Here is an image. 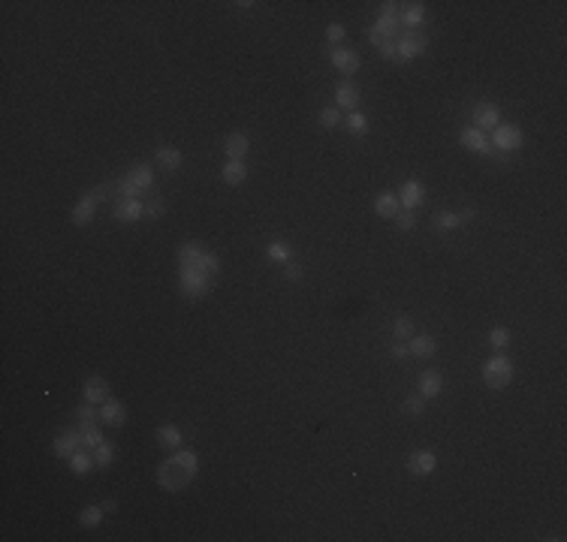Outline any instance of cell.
I'll use <instances>...</instances> for the list:
<instances>
[{"label": "cell", "instance_id": "11", "mask_svg": "<svg viewBox=\"0 0 567 542\" xmlns=\"http://www.w3.org/2000/svg\"><path fill=\"white\" fill-rule=\"evenodd\" d=\"M459 142H462L468 151H477V154H483V157H495V151H492V145H489L486 133H483V130H477V127H462V133H459Z\"/></svg>", "mask_w": 567, "mask_h": 542}, {"label": "cell", "instance_id": "1", "mask_svg": "<svg viewBox=\"0 0 567 542\" xmlns=\"http://www.w3.org/2000/svg\"><path fill=\"white\" fill-rule=\"evenodd\" d=\"M196 473H200V455L193 449H176L157 467V485L163 491H181V488H187L193 482Z\"/></svg>", "mask_w": 567, "mask_h": 542}, {"label": "cell", "instance_id": "44", "mask_svg": "<svg viewBox=\"0 0 567 542\" xmlns=\"http://www.w3.org/2000/svg\"><path fill=\"white\" fill-rule=\"evenodd\" d=\"M389 356L392 358H405V356H411V349H407V341H396L389 347Z\"/></svg>", "mask_w": 567, "mask_h": 542}, {"label": "cell", "instance_id": "15", "mask_svg": "<svg viewBox=\"0 0 567 542\" xmlns=\"http://www.w3.org/2000/svg\"><path fill=\"white\" fill-rule=\"evenodd\" d=\"M335 103H338V109L357 112V106H359V85H357V82H350V79H341V82H338V88H335Z\"/></svg>", "mask_w": 567, "mask_h": 542}, {"label": "cell", "instance_id": "40", "mask_svg": "<svg viewBox=\"0 0 567 542\" xmlns=\"http://www.w3.org/2000/svg\"><path fill=\"white\" fill-rule=\"evenodd\" d=\"M163 214H166V202H163V196H154V199H145V217L157 220V217H163Z\"/></svg>", "mask_w": 567, "mask_h": 542}, {"label": "cell", "instance_id": "37", "mask_svg": "<svg viewBox=\"0 0 567 542\" xmlns=\"http://www.w3.org/2000/svg\"><path fill=\"white\" fill-rule=\"evenodd\" d=\"M402 410L407 416H422V413H426V398H422L420 392L417 395H407L405 404H402Z\"/></svg>", "mask_w": 567, "mask_h": 542}, {"label": "cell", "instance_id": "47", "mask_svg": "<svg viewBox=\"0 0 567 542\" xmlns=\"http://www.w3.org/2000/svg\"><path fill=\"white\" fill-rule=\"evenodd\" d=\"M474 217H477V211H474V208H465L462 214H459V220H462V223H465V220H474Z\"/></svg>", "mask_w": 567, "mask_h": 542}, {"label": "cell", "instance_id": "31", "mask_svg": "<svg viewBox=\"0 0 567 542\" xmlns=\"http://www.w3.org/2000/svg\"><path fill=\"white\" fill-rule=\"evenodd\" d=\"M344 127H347V133H350V136H357V139H362V136H368V118H365V114H362V112H350V114H347Z\"/></svg>", "mask_w": 567, "mask_h": 542}, {"label": "cell", "instance_id": "27", "mask_svg": "<svg viewBox=\"0 0 567 542\" xmlns=\"http://www.w3.org/2000/svg\"><path fill=\"white\" fill-rule=\"evenodd\" d=\"M157 443L160 446H166V449H181V443H184V434H181V428L178 425H160L157 428Z\"/></svg>", "mask_w": 567, "mask_h": 542}, {"label": "cell", "instance_id": "20", "mask_svg": "<svg viewBox=\"0 0 567 542\" xmlns=\"http://www.w3.org/2000/svg\"><path fill=\"white\" fill-rule=\"evenodd\" d=\"M67 467H70L73 476H88L91 467H97V464H94V452H91L88 446L75 449V452L67 458Z\"/></svg>", "mask_w": 567, "mask_h": 542}, {"label": "cell", "instance_id": "41", "mask_svg": "<svg viewBox=\"0 0 567 542\" xmlns=\"http://www.w3.org/2000/svg\"><path fill=\"white\" fill-rule=\"evenodd\" d=\"M284 278L293 280V284H299V280L305 278V269H302L299 262H287V265H284Z\"/></svg>", "mask_w": 567, "mask_h": 542}, {"label": "cell", "instance_id": "9", "mask_svg": "<svg viewBox=\"0 0 567 542\" xmlns=\"http://www.w3.org/2000/svg\"><path fill=\"white\" fill-rule=\"evenodd\" d=\"M522 142H525V133L516 124H498L492 130V145L498 151H516V148H522Z\"/></svg>", "mask_w": 567, "mask_h": 542}, {"label": "cell", "instance_id": "10", "mask_svg": "<svg viewBox=\"0 0 567 542\" xmlns=\"http://www.w3.org/2000/svg\"><path fill=\"white\" fill-rule=\"evenodd\" d=\"M398 202H402V208L405 211H417L422 202H426V184L417 178H411V181H405L402 190H398Z\"/></svg>", "mask_w": 567, "mask_h": 542}, {"label": "cell", "instance_id": "17", "mask_svg": "<svg viewBox=\"0 0 567 542\" xmlns=\"http://www.w3.org/2000/svg\"><path fill=\"white\" fill-rule=\"evenodd\" d=\"M501 124V112H498L495 103H477L474 109V127L477 130H495Z\"/></svg>", "mask_w": 567, "mask_h": 542}, {"label": "cell", "instance_id": "28", "mask_svg": "<svg viewBox=\"0 0 567 542\" xmlns=\"http://www.w3.org/2000/svg\"><path fill=\"white\" fill-rule=\"evenodd\" d=\"M157 163H160L163 169H181L184 154H181L176 145H160V148H157Z\"/></svg>", "mask_w": 567, "mask_h": 542}, {"label": "cell", "instance_id": "3", "mask_svg": "<svg viewBox=\"0 0 567 542\" xmlns=\"http://www.w3.org/2000/svg\"><path fill=\"white\" fill-rule=\"evenodd\" d=\"M178 265L181 269H196L202 274H211V278H217V271H221V256L206 250L200 241H184L178 247Z\"/></svg>", "mask_w": 567, "mask_h": 542}, {"label": "cell", "instance_id": "38", "mask_svg": "<svg viewBox=\"0 0 567 542\" xmlns=\"http://www.w3.org/2000/svg\"><path fill=\"white\" fill-rule=\"evenodd\" d=\"M338 124H341V112H338L335 106H323V109H320V127L323 130H335Z\"/></svg>", "mask_w": 567, "mask_h": 542}, {"label": "cell", "instance_id": "43", "mask_svg": "<svg viewBox=\"0 0 567 542\" xmlns=\"http://www.w3.org/2000/svg\"><path fill=\"white\" fill-rule=\"evenodd\" d=\"M344 36H347V30H344V25H338V21H332V25L326 27V40H329L332 45H335V42H341Z\"/></svg>", "mask_w": 567, "mask_h": 542}, {"label": "cell", "instance_id": "30", "mask_svg": "<svg viewBox=\"0 0 567 542\" xmlns=\"http://www.w3.org/2000/svg\"><path fill=\"white\" fill-rule=\"evenodd\" d=\"M91 452H94V464L100 470H106V467H112V461H115V446H112L109 440H103L100 446H94L91 449Z\"/></svg>", "mask_w": 567, "mask_h": 542}, {"label": "cell", "instance_id": "23", "mask_svg": "<svg viewBox=\"0 0 567 542\" xmlns=\"http://www.w3.org/2000/svg\"><path fill=\"white\" fill-rule=\"evenodd\" d=\"M221 178H224V184H230V187L245 184V181H248V166H245V160H226L224 169H221Z\"/></svg>", "mask_w": 567, "mask_h": 542}, {"label": "cell", "instance_id": "12", "mask_svg": "<svg viewBox=\"0 0 567 542\" xmlns=\"http://www.w3.org/2000/svg\"><path fill=\"white\" fill-rule=\"evenodd\" d=\"M329 60L341 75H357V70L362 66V58L353 49H329Z\"/></svg>", "mask_w": 567, "mask_h": 542}, {"label": "cell", "instance_id": "34", "mask_svg": "<svg viewBox=\"0 0 567 542\" xmlns=\"http://www.w3.org/2000/svg\"><path fill=\"white\" fill-rule=\"evenodd\" d=\"M266 256L272 259V262L287 265V262H290V244H287V241H269L266 244Z\"/></svg>", "mask_w": 567, "mask_h": 542}, {"label": "cell", "instance_id": "45", "mask_svg": "<svg viewBox=\"0 0 567 542\" xmlns=\"http://www.w3.org/2000/svg\"><path fill=\"white\" fill-rule=\"evenodd\" d=\"M396 42H398V40H396ZM396 42H383L381 49H377V51H381V58H383V60H396Z\"/></svg>", "mask_w": 567, "mask_h": 542}, {"label": "cell", "instance_id": "16", "mask_svg": "<svg viewBox=\"0 0 567 542\" xmlns=\"http://www.w3.org/2000/svg\"><path fill=\"white\" fill-rule=\"evenodd\" d=\"M109 392H112V389H109V380H106V377H97V373H94V377L85 380V404H94V407H97V404H106L112 398Z\"/></svg>", "mask_w": 567, "mask_h": 542}, {"label": "cell", "instance_id": "21", "mask_svg": "<svg viewBox=\"0 0 567 542\" xmlns=\"http://www.w3.org/2000/svg\"><path fill=\"white\" fill-rule=\"evenodd\" d=\"M94 214H97V199H94V196H91V193H85L79 202L73 205V214H70V220H73L75 226H88L91 220H94Z\"/></svg>", "mask_w": 567, "mask_h": 542}, {"label": "cell", "instance_id": "19", "mask_svg": "<svg viewBox=\"0 0 567 542\" xmlns=\"http://www.w3.org/2000/svg\"><path fill=\"white\" fill-rule=\"evenodd\" d=\"M251 151V139H248V133H230L224 139V154L226 160H245V154Z\"/></svg>", "mask_w": 567, "mask_h": 542}, {"label": "cell", "instance_id": "39", "mask_svg": "<svg viewBox=\"0 0 567 542\" xmlns=\"http://www.w3.org/2000/svg\"><path fill=\"white\" fill-rule=\"evenodd\" d=\"M91 196H94L97 202H103V199H115V196H118V184H115V181H103V184H97L94 190H91Z\"/></svg>", "mask_w": 567, "mask_h": 542}, {"label": "cell", "instance_id": "14", "mask_svg": "<svg viewBox=\"0 0 567 542\" xmlns=\"http://www.w3.org/2000/svg\"><path fill=\"white\" fill-rule=\"evenodd\" d=\"M100 422L109 425V428H124V425H127V407H124V401L109 398L106 404H100Z\"/></svg>", "mask_w": 567, "mask_h": 542}, {"label": "cell", "instance_id": "42", "mask_svg": "<svg viewBox=\"0 0 567 542\" xmlns=\"http://www.w3.org/2000/svg\"><path fill=\"white\" fill-rule=\"evenodd\" d=\"M396 220H398V229H402V232H411V229L417 226V217H413V211H398Z\"/></svg>", "mask_w": 567, "mask_h": 542}, {"label": "cell", "instance_id": "5", "mask_svg": "<svg viewBox=\"0 0 567 542\" xmlns=\"http://www.w3.org/2000/svg\"><path fill=\"white\" fill-rule=\"evenodd\" d=\"M100 425L103 422H100V413L94 410V404H82V407L75 410V431H79V437H82V446L94 449L106 440Z\"/></svg>", "mask_w": 567, "mask_h": 542}, {"label": "cell", "instance_id": "6", "mask_svg": "<svg viewBox=\"0 0 567 542\" xmlns=\"http://www.w3.org/2000/svg\"><path fill=\"white\" fill-rule=\"evenodd\" d=\"M483 383L489 389H495V392L507 389L513 383V362L504 353H495L492 358H486L483 362Z\"/></svg>", "mask_w": 567, "mask_h": 542}, {"label": "cell", "instance_id": "2", "mask_svg": "<svg viewBox=\"0 0 567 542\" xmlns=\"http://www.w3.org/2000/svg\"><path fill=\"white\" fill-rule=\"evenodd\" d=\"M383 10L377 15V21L372 27H368V42L374 45V49H381L383 42H396L398 36H402V10L396 3V0H387V3H381Z\"/></svg>", "mask_w": 567, "mask_h": 542}, {"label": "cell", "instance_id": "24", "mask_svg": "<svg viewBox=\"0 0 567 542\" xmlns=\"http://www.w3.org/2000/svg\"><path fill=\"white\" fill-rule=\"evenodd\" d=\"M417 392L422 395V398H437V395L444 392V380H441V373L437 371H422L420 373V389Z\"/></svg>", "mask_w": 567, "mask_h": 542}, {"label": "cell", "instance_id": "22", "mask_svg": "<svg viewBox=\"0 0 567 542\" xmlns=\"http://www.w3.org/2000/svg\"><path fill=\"white\" fill-rule=\"evenodd\" d=\"M139 217H145V199H118L115 202V220L130 223V220H139Z\"/></svg>", "mask_w": 567, "mask_h": 542}, {"label": "cell", "instance_id": "29", "mask_svg": "<svg viewBox=\"0 0 567 542\" xmlns=\"http://www.w3.org/2000/svg\"><path fill=\"white\" fill-rule=\"evenodd\" d=\"M374 211L381 217H396L398 211H402V202H398V196L396 193H381L374 199Z\"/></svg>", "mask_w": 567, "mask_h": 542}, {"label": "cell", "instance_id": "13", "mask_svg": "<svg viewBox=\"0 0 567 542\" xmlns=\"http://www.w3.org/2000/svg\"><path fill=\"white\" fill-rule=\"evenodd\" d=\"M405 467L411 470L413 476H429V473H435V467H437V458H435V452H429V449H417V452L407 455Z\"/></svg>", "mask_w": 567, "mask_h": 542}, {"label": "cell", "instance_id": "26", "mask_svg": "<svg viewBox=\"0 0 567 542\" xmlns=\"http://www.w3.org/2000/svg\"><path fill=\"white\" fill-rule=\"evenodd\" d=\"M407 349L417 358H429V356H435L437 343H435V338H429V334H413V338L407 341Z\"/></svg>", "mask_w": 567, "mask_h": 542}, {"label": "cell", "instance_id": "7", "mask_svg": "<svg viewBox=\"0 0 567 542\" xmlns=\"http://www.w3.org/2000/svg\"><path fill=\"white\" fill-rule=\"evenodd\" d=\"M426 49H429V36L422 30H405L396 42V60L398 64H407V60L426 55Z\"/></svg>", "mask_w": 567, "mask_h": 542}, {"label": "cell", "instance_id": "4", "mask_svg": "<svg viewBox=\"0 0 567 542\" xmlns=\"http://www.w3.org/2000/svg\"><path fill=\"white\" fill-rule=\"evenodd\" d=\"M115 184H118V199H142V193L154 187V169L148 163H136L130 166L127 175H121Z\"/></svg>", "mask_w": 567, "mask_h": 542}, {"label": "cell", "instance_id": "25", "mask_svg": "<svg viewBox=\"0 0 567 542\" xmlns=\"http://www.w3.org/2000/svg\"><path fill=\"white\" fill-rule=\"evenodd\" d=\"M426 12H429V10H426V3H420V0H417V3H407L405 10H402V27L417 30L422 21H426Z\"/></svg>", "mask_w": 567, "mask_h": 542}, {"label": "cell", "instance_id": "35", "mask_svg": "<svg viewBox=\"0 0 567 542\" xmlns=\"http://www.w3.org/2000/svg\"><path fill=\"white\" fill-rule=\"evenodd\" d=\"M489 347H492L495 353H504V349L510 347V328H504V325H495L492 332H489Z\"/></svg>", "mask_w": 567, "mask_h": 542}, {"label": "cell", "instance_id": "8", "mask_svg": "<svg viewBox=\"0 0 567 542\" xmlns=\"http://www.w3.org/2000/svg\"><path fill=\"white\" fill-rule=\"evenodd\" d=\"M178 286H181V293H184L187 299H202V295L211 293L215 278H211V274L196 271V269H181L178 271Z\"/></svg>", "mask_w": 567, "mask_h": 542}, {"label": "cell", "instance_id": "36", "mask_svg": "<svg viewBox=\"0 0 567 542\" xmlns=\"http://www.w3.org/2000/svg\"><path fill=\"white\" fill-rule=\"evenodd\" d=\"M392 334H396V341H411L413 338V319L398 317L396 323H392Z\"/></svg>", "mask_w": 567, "mask_h": 542}, {"label": "cell", "instance_id": "46", "mask_svg": "<svg viewBox=\"0 0 567 542\" xmlns=\"http://www.w3.org/2000/svg\"><path fill=\"white\" fill-rule=\"evenodd\" d=\"M100 506L106 509V513H115V509H118V503H115V497H106V500L100 503Z\"/></svg>", "mask_w": 567, "mask_h": 542}, {"label": "cell", "instance_id": "33", "mask_svg": "<svg viewBox=\"0 0 567 542\" xmlns=\"http://www.w3.org/2000/svg\"><path fill=\"white\" fill-rule=\"evenodd\" d=\"M103 515H106L103 506H85L79 513V524H82V528H88V530H94V528H100Z\"/></svg>", "mask_w": 567, "mask_h": 542}, {"label": "cell", "instance_id": "32", "mask_svg": "<svg viewBox=\"0 0 567 542\" xmlns=\"http://www.w3.org/2000/svg\"><path fill=\"white\" fill-rule=\"evenodd\" d=\"M432 226L437 232H453V229L462 226V220H459V214H453V211H437L432 217Z\"/></svg>", "mask_w": 567, "mask_h": 542}, {"label": "cell", "instance_id": "18", "mask_svg": "<svg viewBox=\"0 0 567 542\" xmlns=\"http://www.w3.org/2000/svg\"><path fill=\"white\" fill-rule=\"evenodd\" d=\"M75 449H82V437H79V431L70 428V431H60L55 443H51V452H55L58 458H70Z\"/></svg>", "mask_w": 567, "mask_h": 542}]
</instances>
